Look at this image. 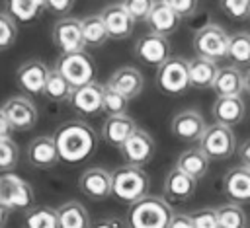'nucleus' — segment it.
I'll return each mask as SVG.
<instances>
[{
	"instance_id": "bb28decb",
	"label": "nucleus",
	"mask_w": 250,
	"mask_h": 228,
	"mask_svg": "<svg viewBox=\"0 0 250 228\" xmlns=\"http://www.w3.org/2000/svg\"><path fill=\"white\" fill-rule=\"evenodd\" d=\"M59 228H90V214L78 201H66L57 209Z\"/></svg>"
},
{
	"instance_id": "c9c22d12",
	"label": "nucleus",
	"mask_w": 250,
	"mask_h": 228,
	"mask_svg": "<svg viewBox=\"0 0 250 228\" xmlns=\"http://www.w3.org/2000/svg\"><path fill=\"white\" fill-rule=\"evenodd\" d=\"M20 160V148L12 138H4L0 140V171L8 173L16 168Z\"/></svg>"
},
{
	"instance_id": "7c9ffc66",
	"label": "nucleus",
	"mask_w": 250,
	"mask_h": 228,
	"mask_svg": "<svg viewBox=\"0 0 250 228\" xmlns=\"http://www.w3.org/2000/svg\"><path fill=\"white\" fill-rule=\"evenodd\" d=\"M227 58L236 68L250 64V33L248 31H238V33L230 35L229 49H227Z\"/></svg>"
},
{
	"instance_id": "49530a36",
	"label": "nucleus",
	"mask_w": 250,
	"mask_h": 228,
	"mask_svg": "<svg viewBox=\"0 0 250 228\" xmlns=\"http://www.w3.org/2000/svg\"><path fill=\"white\" fill-rule=\"evenodd\" d=\"M238 158H240L242 166L250 170V138H246V140L238 146Z\"/></svg>"
},
{
	"instance_id": "4c0bfd02",
	"label": "nucleus",
	"mask_w": 250,
	"mask_h": 228,
	"mask_svg": "<svg viewBox=\"0 0 250 228\" xmlns=\"http://www.w3.org/2000/svg\"><path fill=\"white\" fill-rule=\"evenodd\" d=\"M219 6L230 19L242 21L250 18V0H221Z\"/></svg>"
},
{
	"instance_id": "f3484780",
	"label": "nucleus",
	"mask_w": 250,
	"mask_h": 228,
	"mask_svg": "<svg viewBox=\"0 0 250 228\" xmlns=\"http://www.w3.org/2000/svg\"><path fill=\"white\" fill-rule=\"evenodd\" d=\"M80 191L92 201H104L111 195V173L104 168H88L78 179Z\"/></svg>"
},
{
	"instance_id": "79ce46f5",
	"label": "nucleus",
	"mask_w": 250,
	"mask_h": 228,
	"mask_svg": "<svg viewBox=\"0 0 250 228\" xmlns=\"http://www.w3.org/2000/svg\"><path fill=\"white\" fill-rule=\"evenodd\" d=\"M72 6H74L72 0H47V2H45V8H47L49 12H53V14H57V16L68 14V12L72 10ZM64 18H66V16H64Z\"/></svg>"
},
{
	"instance_id": "2f4dec72",
	"label": "nucleus",
	"mask_w": 250,
	"mask_h": 228,
	"mask_svg": "<svg viewBox=\"0 0 250 228\" xmlns=\"http://www.w3.org/2000/svg\"><path fill=\"white\" fill-rule=\"evenodd\" d=\"M219 228H248V216L240 205L227 203L215 209Z\"/></svg>"
},
{
	"instance_id": "e433bc0d",
	"label": "nucleus",
	"mask_w": 250,
	"mask_h": 228,
	"mask_svg": "<svg viewBox=\"0 0 250 228\" xmlns=\"http://www.w3.org/2000/svg\"><path fill=\"white\" fill-rule=\"evenodd\" d=\"M18 37V23L6 14L0 12V51L10 49Z\"/></svg>"
},
{
	"instance_id": "6ab92c4d",
	"label": "nucleus",
	"mask_w": 250,
	"mask_h": 228,
	"mask_svg": "<svg viewBox=\"0 0 250 228\" xmlns=\"http://www.w3.org/2000/svg\"><path fill=\"white\" fill-rule=\"evenodd\" d=\"M223 191L230 203H250V170L244 166L230 168L223 177Z\"/></svg>"
},
{
	"instance_id": "37998d69",
	"label": "nucleus",
	"mask_w": 250,
	"mask_h": 228,
	"mask_svg": "<svg viewBox=\"0 0 250 228\" xmlns=\"http://www.w3.org/2000/svg\"><path fill=\"white\" fill-rule=\"evenodd\" d=\"M90 228H129V226L121 216H105V218L96 220Z\"/></svg>"
},
{
	"instance_id": "58836bf2",
	"label": "nucleus",
	"mask_w": 250,
	"mask_h": 228,
	"mask_svg": "<svg viewBox=\"0 0 250 228\" xmlns=\"http://www.w3.org/2000/svg\"><path fill=\"white\" fill-rule=\"evenodd\" d=\"M193 228H219V220H217V210L213 207H203L197 210L189 212Z\"/></svg>"
},
{
	"instance_id": "1a4fd4ad",
	"label": "nucleus",
	"mask_w": 250,
	"mask_h": 228,
	"mask_svg": "<svg viewBox=\"0 0 250 228\" xmlns=\"http://www.w3.org/2000/svg\"><path fill=\"white\" fill-rule=\"evenodd\" d=\"M53 43L61 51V55H72L84 51L82 25L78 18H61L53 25Z\"/></svg>"
},
{
	"instance_id": "9d476101",
	"label": "nucleus",
	"mask_w": 250,
	"mask_h": 228,
	"mask_svg": "<svg viewBox=\"0 0 250 228\" xmlns=\"http://www.w3.org/2000/svg\"><path fill=\"white\" fill-rule=\"evenodd\" d=\"M133 53L135 57L146 64V66H162L170 57V41L168 37H160V35H154V33H146L143 35L135 47H133Z\"/></svg>"
},
{
	"instance_id": "a211bd4d",
	"label": "nucleus",
	"mask_w": 250,
	"mask_h": 228,
	"mask_svg": "<svg viewBox=\"0 0 250 228\" xmlns=\"http://www.w3.org/2000/svg\"><path fill=\"white\" fill-rule=\"evenodd\" d=\"M105 86L115 90V92H119L123 97L133 99L143 92L145 78H143L141 70L135 68V66H119L117 70L111 72V76H109Z\"/></svg>"
},
{
	"instance_id": "ea45409f",
	"label": "nucleus",
	"mask_w": 250,
	"mask_h": 228,
	"mask_svg": "<svg viewBox=\"0 0 250 228\" xmlns=\"http://www.w3.org/2000/svg\"><path fill=\"white\" fill-rule=\"evenodd\" d=\"M123 8L129 12V16L133 18V21H146L148 16H150V10L154 6V2H148V0H125L121 2Z\"/></svg>"
},
{
	"instance_id": "f03ea898",
	"label": "nucleus",
	"mask_w": 250,
	"mask_h": 228,
	"mask_svg": "<svg viewBox=\"0 0 250 228\" xmlns=\"http://www.w3.org/2000/svg\"><path fill=\"white\" fill-rule=\"evenodd\" d=\"M174 216L172 207L162 197L146 195L133 203L127 210L129 228H168Z\"/></svg>"
},
{
	"instance_id": "393cba45",
	"label": "nucleus",
	"mask_w": 250,
	"mask_h": 228,
	"mask_svg": "<svg viewBox=\"0 0 250 228\" xmlns=\"http://www.w3.org/2000/svg\"><path fill=\"white\" fill-rule=\"evenodd\" d=\"M211 90H215L217 97L242 95V92H244V72L240 68L232 66V64L219 68Z\"/></svg>"
},
{
	"instance_id": "2eb2a0df",
	"label": "nucleus",
	"mask_w": 250,
	"mask_h": 228,
	"mask_svg": "<svg viewBox=\"0 0 250 228\" xmlns=\"http://www.w3.org/2000/svg\"><path fill=\"white\" fill-rule=\"evenodd\" d=\"M102 19H104V25L107 29V35L109 39L113 41H123L127 37H131L133 29H135V21L133 18L129 16V12L123 8V4H109L102 10Z\"/></svg>"
},
{
	"instance_id": "b1692460",
	"label": "nucleus",
	"mask_w": 250,
	"mask_h": 228,
	"mask_svg": "<svg viewBox=\"0 0 250 228\" xmlns=\"http://www.w3.org/2000/svg\"><path fill=\"white\" fill-rule=\"evenodd\" d=\"M146 25H148L150 33L160 35V37H168L170 33H174L178 29L180 18L168 6V2L162 0V2H154L152 10H150V16L146 19Z\"/></svg>"
},
{
	"instance_id": "39448f33",
	"label": "nucleus",
	"mask_w": 250,
	"mask_h": 228,
	"mask_svg": "<svg viewBox=\"0 0 250 228\" xmlns=\"http://www.w3.org/2000/svg\"><path fill=\"white\" fill-rule=\"evenodd\" d=\"M230 35L219 25V23H205L193 33V51L195 57L207 58V60H219L227 57Z\"/></svg>"
},
{
	"instance_id": "5701e85b",
	"label": "nucleus",
	"mask_w": 250,
	"mask_h": 228,
	"mask_svg": "<svg viewBox=\"0 0 250 228\" xmlns=\"http://www.w3.org/2000/svg\"><path fill=\"white\" fill-rule=\"evenodd\" d=\"M137 123L133 117H129L127 113L125 115H115V117H107L102 125V138L115 146V148H121L127 138L137 131Z\"/></svg>"
},
{
	"instance_id": "7ed1b4c3",
	"label": "nucleus",
	"mask_w": 250,
	"mask_h": 228,
	"mask_svg": "<svg viewBox=\"0 0 250 228\" xmlns=\"http://www.w3.org/2000/svg\"><path fill=\"white\" fill-rule=\"evenodd\" d=\"M150 177L143 168L137 166H117L111 171V197L123 203H137L148 195Z\"/></svg>"
},
{
	"instance_id": "9b49d317",
	"label": "nucleus",
	"mask_w": 250,
	"mask_h": 228,
	"mask_svg": "<svg viewBox=\"0 0 250 228\" xmlns=\"http://www.w3.org/2000/svg\"><path fill=\"white\" fill-rule=\"evenodd\" d=\"M0 109L8 117L14 131H29L35 127V123L39 119L35 103L25 95H14V97L6 99Z\"/></svg>"
},
{
	"instance_id": "20e7f679",
	"label": "nucleus",
	"mask_w": 250,
	"mask_h": 228,
	"mask_svg": "<svg viewBox=\"0 0 250 228\" xmlns=\"http://www.w3.org/2000/svg\"><path fill=\"white\" fill-rule=\"evenodd\" d=\"M55 70L72 86V90L84 88L92 82H96V64L88 53H72V55H61Z\"/></svg>"
},
{
	"instance_id": "f704fd0d",
	"label": "nucleus",
	"mask_w": 250,
	"mask_h": 228,
	"mask_svg": "<svg viewBox=\"0 0 250 228\" xmlns=\"http://www.w3.org/2000/svg\"><path fill=\"white\" fill-rule=\"evenodd\" d=\"M129 105V99L123 97L119 92L104 86V97H102V111L107 117H115V115H125Z\"/></svg>"
},
{
	"instance_id": "c85d7f7f",
	"label": "nucleus",
	"mask_w": 250,
	"mask_h": 228,
	"mask_svg": "<svg viewBox=\"0 0 250 228\" xmlns=\"http://www.w3.org/2000/svg\"><path fill=\"white\" fill-rule=\"evenodd\" d=\"M80 25H82V39H84V47H102L109 35H107V29L104 25V19L100 14H92V16H86L80 19Z\"/></svg>"
},
{
	"instance_id": "412c9836",
	"label": "nucleus",
	"mask_w": 250,
	"mask_h": 228,
	"mask_svg": "<svg viewBox=\"0 0 250 228\" xmlns=\"http://www.w3.org/2000/svg\"><path fill=\"white\" fill-rule=\"evenodd\" d=\"M27 162L37 170L55 168L61 162V158H59V152H57L53 136L43 134V136L33 138L29 142V146H27Z\"/></svg>"
},
{
	"instance_id": "09e8293b",
	"label": "nucleus",
	"mask_w": 250,
	"mask_h": 228,
	"mask_svg": "<svg viewBox=\"0 0 250 228\" xmlns=\"http://www.w3.org/2000/svg\"><path fill=\"white\" fill-rule=\"evenodd\" d=\"M244 92L250 95V68L244 72Z\"/></svg>"
},
{
	"instance_id": "c756f323",
	"label": "nucleus",
	"mask_w": 250,
	"mask_h": 228,
	"mask_svg": "<svg viewBox=\"0 0 250 228\" xmlns=\"http://www.w3.org/2000/svg\"><path fill=\"white\" fill-rule=\"evenodd\" d=\"M8 8V16L16 21V23H31L33 19H37L45 8V2L41 0H10L6 4Z\"/></svg>"
},
{
	"instance_id": "a878e982",
	"label": "nucleus",
	"mask_w": 250,
	"mask_h": 228,
	"mask_svg": "<svg viewBox=\"0 0 250 228\" xmlns=\"http://www.w3.org/2000/svg\"><path fill=\"white\" fill-rule=\"evenodd\" d=\"M188 72H189V88L209 90V88H213V82H215L217 72H219V66H217L215 60L193 57V58L188 60Z\"/></svg>"
},
{
	"instance_id": "cd10ccee",
	"label": "nucleus",
	"mask_w": 250,
	"mask_h": 228,
	"mask_svg": "<svg viewBox=\"0 0 250 228\" xmlns=\"http://www.w3.org/2000/svg\"><path fill=\"white\" fill-rule=\"evenodd\" d=\"M176 168L182 170L184 173H188L189 177H193V179L199 181L209 171V158L203 154L201 148H188V150H184L178 156Z\"/></svg>"
},
{
	"instance_id": "72a5a7b5",
	"label": "nucleus",
	"mask_w": 250,
	"mask_h": 228,
	"mask_svg": "<svg viewBox=\"0 0 250 228\" xmlns=\"http://www.w3.org/2000/svg\"><path fill=\"white\" fill-rule=\"evenodd\" d=\"M70 94H72V86H70L55 68H51L49 78H47V82H45L43 95H45L47 99H51V101L61 103V101H68V99H70Z\"/></svg>"
},
{
	"instance_id": "0eeeda50",
	"label": "nucleus",
	"mask_w": 250,
	"mask_h": 228,
	"mask_svg": "<svg viewBox=\"0 0 250 228\" xmlns=\"http://www.w3.org/2000/svg\"><path fill=\"white\" fill-rule=\"evenodd\" d=\"M199 148L203 150V154L209 160H227L238 150L236 136H234L232 129L219 125V123H213L205 129V133L199 140Z\"/></svg>"
},
{
	"instance_id": "aec40b11",
	"label": "nucleus",
	"mask_w": 250,
	"mask_h": 228,
	"mask_svg": "<svg viewBox=\"0 0 250 228\" xmlns=\"http://www.w3.org/2000/svg\"><path fill=\"white\" fill-rule=\"evenodd\" d=\"M195 189H197V179L189 177L188 173H184V171L178 170L176 166L166 173L164 185H162L164 197H168V199L174 201V203L189 201V199L195 195Z\"/></svg>"
},
{
	"instance_id": "de8ad7c7",
	"label": "nucleus",
	"mask_w": 250,
	"mask_h": 228,
	"mask_svg": "<svg viewBox=\"0 0 250 228\" xmlns=\"http://www.w3.org/2000/svg\"><path fill=\"white\" fill-rule=\"evenodd\" d=\"M10 212H12V210L0 203V228L6 226V222H8V218H10Z\"/></svg>"
},
{
	"instance_id": "423d86ee",
	"label": "nucleus",
	"mask_w": 250,
	"mask_h": 228,
	"mask_svg": "<svg viewBox=\"0 0 250 228\" xmlns=\"http://www.w3.org/2000/svg\"><path fill=\"white\" fill-rule=\"evenodd\" d=\"M0 203L10 210H23L27 212L33 209L35 197L31 185L21 179L18 173L8 171L0 175Z\"/></svg>"
},
{
	"instance_id": "f8f14e48",
	"label": "nucleus",
	"mask_w": 250,
	"mask_h": 228,
	"mask_svg": "<svg viewBox=\"0 0 250 228\" xmlns=\"http://www.w3.org/2000/svg\"><path fill=\"white\" fill-rule=\"evenodd\" d=\"M125 164L129 166H137V168H143L145 164H148L156 152V144L152 140V136L143 131V129H137L129 138L127 142L119 148Z\"/></svg>"
},
{
	"instance_id": "ddd939ff",
	"label": "nucleus",
	"mask_w": 250,
	"mask_h": 228,
	"mask_svg": "<svg viewBox=\"0 0 250 228\" xmlns=\"http://www.w3.org/2000/svg\"><path fill=\"white\" fill-rule=\"evenodd\" d=\"M205 129V119L197 109H184L176 113L170 121L172 134L182 142H199Z\"/></svg>"
},
{
	"instance_id": "473e14b6",
	"label": "nucleus",
	"mask_w": 250,
	"mask_h": 228,
	"mask_svg": "<svg viewBox=\"0 0 250 228\" xmlns=\"http://www.w3.org/2000/svg\"><path fill=\"white\" fill-rule=\"evenodd\" d=\"M23 228H59L57 209L33 207L23 214Z\"/></svg>"
},
{
	"instance_id": "c03bdc74",
	"label": "nucleus",
	"mask_w": 250,
	"mask_h": 228,
	"mask_svg": "<svg viewBox=\"0 0 250 228\" xmlns=\"http://www.w3.org/2000/svg\"><path fill=\"white\" fill-rule=\"evenodd\" d=\"M168 228H193V222H191L189 212H174Z\"/></svg>"
},
{
	"instance_id": "6e6552de",
	"label": "nucleus",
	"mask_w": 250,
	"mask_h": 228,
	"mask_svg": "<svg viewBox=\"0 0 250 228\" xmlns=\"http://www.w3.org/2000/svg\"><path fill=\"white\" fill-rule=\"evenodd\" d=\"M156 86L166 95H180L189 88L188 60L172 55L162 66L156 68Z\"/></svg>"
},
{
	"instance_id": "4468645a",
	"label": "nucleus",
	"mask_w": 250,
	"mask_h": 228,
	"mask_svg": "<svg viewBox=\"0 0 250 228\" xmlns=\"http://www.w3.org/2000/svg\"><path fill=\"white\" fill-rule=\"evenodd\" d=\"M49 72H51V68L43 60L29 58V60H25L23 64L18 66L16 82L23 92H27L31 95H39L45 90V82L49 78Z\"/></svg>"
},
{
	"instance_id": "4be33fe9",
	"label": "nucleus",
	"mask_w": 250,
	"mask_h": 228,
	"mask_svg": "<svg viewBox=\"0 0 250 228\" xmlns=\"http://www.w3.org/2000/svg\"><path fill=\"white\" fill-rule=\"evenodd\" d=\"M213 119L219 125L232 127L238 125L246 115V103L242 95H230V97H217L211 107Z\"/></svg>"
},
{
	"instance_id": "a18cd8bd",
	"label": "nucleus",
	"mask_w": 250,
	"mask_h": 228,
	"mask_svg": "<svg viewBox=\"0 0 250 228\" xmlns=\"http://www.w3.org/2000/svg\"><path fill=\"white\" fill-rule=\"evenodd\" d=\"M12 133H14V129H12L10 121H8V117L4 115V111L0 109V140L12 138Z\"/></svg>"
},
{
	"instance_id": "a19ab883",
	"label": "nucleus",
	"mask_w": 250,
	"mask_h": 228,
	"mask_svg": "<svg viewBox=\"0 0 250 228\" xmlns=\"http://www.w3.org/2000/svg\"><path fill=\"white\" fill-rule=\"evenodd\" d=\"M166 2H168V6L176 12V16H178L180 19L193 16L195 10H197V6H199L195 0H166Z\"/></svg>"
},
{
	"instance_id": "dca6fc26",
	"label": "nucleus",
	"mask_w": 250,
	"mask_h": 228,
	"mask_svg": "<svg viewBox=\"0 0 250 228\" xmlns=\"http://www.w3.org/2000/svg\"><path fill=\"white\" fill-rule=\"evenodd\" d=\"M102 97H104V86L98 82H92L84 88L72 90L68 103L78 115L94 117V115L102 113Z\"/></svg>"
},
{
	"instance_id": "f257e3e1",
	"label": "nucleus",
	"mask_w": 250,
	"mask_h": 228,
	"mask_svg": "<svg viewBox=\"0 0 250 228\" xmlns=\"http://www.w3.org/2000/svg\"><path fill=\"white\" fill-rule=\"evenodd\" d=\"M59 158L66 164H80L88 160L98 146L96 131L80 119H72L62 123L53 134Z\"/></svg>"
}]
</instances>
